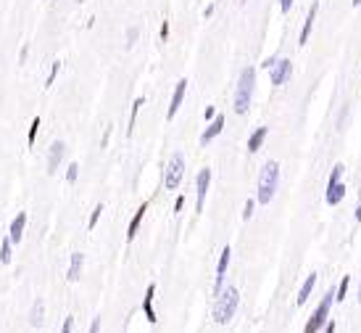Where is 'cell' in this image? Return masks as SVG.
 I'll return each mask as SVG.
<instances>
[{
	"label": "cell",
	"mask_w": 361,
	"mask_h": 333,
	"mask_svg": "<svg viewBox=\"0 0 361 333\" xmlns=\"http://www.w3.org/2000/svg\"><path fill=\"white\" fill-rule=\"evenodd\" d=\"M145 212H148V204H140V209L135 212V217H132V222H130V227H127V241H132V238L137 235V227H140V222H143V217H145Z\"/></svg>",
	"instance_id": "cell-17"
},
{
	"label": "cell",
	"mask_w": 361,
	"mask_h": 333,
	"mask_svg": "<svg viewBox=\"0 0 361 333\" xmlns=\"http://www.w3.org/2000/svg\"><path fill=\"white\" fill-rule=\"evenodd\" d=\"M137 37H140V29H137V27L127 29V48H132V45L137 42Z\"/></svg>",
	"instance_id": "cell-25"
},
{
	"label": "cell",
	"mask_w": 361,
	"mask_h": 333,
	"mask_svg": "<svg viewBox=\"0 0 361 333\" xmlns=\"http://www.w3.org/2000/svg\"><path fill=\"white\" fill-rule=\"evenodd\" d=\"M229 257H232V249L224 246L222 254H219V265H216V283H214V296L222 294V283H224V272L229 267Z\"/></svg>",
	"instance_id": "cell-8"
},
{
	"label": "cell",
	"mask_w": 361,
	"mask_h": 333,
	"mask_svg": "<svg viewBox=\"0 0 361 333\" xmlns=\"http://www.w3.org/2000/svg\"><path fill=\"white\" fill-rule=\"evenodd\" d=\"M353 6H361V0H353Z\"/></svg>",
	"instance_id": "cell-39"
},
{
	"label": "cell",
	"mask_w": 361,
	"mask_h": 333,
	"mask_svg": "<svg viewBox=\"0 0 361 333\" xmlns=\"http://www.w3.org/2000/svg\"><path fill=\"white\" fill-rule=\"evenodd\" d=\"M277 185H279V164L266 162L264 169L259 172V193H256L259 204H269L277 193Z\"/></svg>",
	"instance_id": "cell-2"
},
{
	"label": "cell",
	"mask_w": 361,
	"mask_h": 333,
	"mask_svg": "<svg viewBox=\"0 0 361 333\" xmlns=\"http://www.w3.org/2000/svg\"><path fill=\"white\" fill-rule=\"evenodd\" d=\"M182 204H185V199L179 196V199H177V204H174V212H179V209H182Z\"/></svg>",
	"instance_id": "cell-37"
},
{
	"label": "cell",
	"mask_w": 361,
	"mask_h": 333,
	"mask_svg": "<svg viewBox=\"0 0 361 333\" xmlns=\"http://www.w3.org/2000/svg\"><path fill=\"white\" fill-rule=\"evenodd\" d=\"M332 299H335V291H327V294H324V299L319 302V307H317V309H314V315H311V320L306 323L304 333H319V328H322V325H327Z\"/></svg>",
	"instance_id": "cell-4"
},
{
	"label": "cell",
	"mask_w": 361,
	"mask_h": 333,
	"mask_svg": "<svg viewBox=\"0 0 361 333\" xmlns=\"http://www.w3.org/2000/svg\"><path fill=\"white\" fill-rule=\"evenodd\" d=\"M166 37H169V21L161 24V40H166Z\"/></svg>",
	"instance_id": "cell-34"
},
{
	"label": "cell",
	"mask_w": 361,
	"mask_h": 333,
	"mask_svg": "<svg viewBox=\"0 0 361 333\" xmlns=\"http://www.w3.org/2000/svg\"><path fill=\"white\" fill-rule=\"evenodd\" d=\"M279 8H282V11H285V14H287V11H290V8H293V0H279Z\"/></svg>",
	"instance_id": "cell-33"
},
{
	"label": "cell",
	"mask_w": 361,
	"mask_h": 333,
	"mask_svg": "<svg viewBox=\"0 0 361 333\" xmlns=\"http://www.w3.org/2000/svg\"><path fill=\"white\" fill-rule=\"evenodd\" d=\"M87 333H100V317L92 320V325H90V330H87Z\"/></svg>",
	"instance_id": "cell-31"
},
{
	"label": "cell",
	"mask_w": 361,
	"mask_h": 333,
	"mask_svg": "<svg viewBox=\"0 0 361 333\" xmlns=\"http://www.w3.org/2000/svg\"><path fill=\"white\" fill-rule=\"evenodd\" d=\"M58 72H61V61H55V64H53V69H50V74H48V82H45V87H50V85L55 82Z\"/></svg>",
	"instance_id": "cell-27"
},
{
	"label": "cell",
	"mask_w": 361,
	"mask_h": 333,
	"mask_svg": "<svg viewBox=\"0 0 361 333\" xmlns=\"http://www.w3.org/2000/svg\"><path fill=\"white\" fill-rule=\"evenodd\" d=\"M42 323H45V302L37 299L34 307H32V312H29V325L32 328H42Z\"/></svg>",
	"instance_id": "cell-16"
},
{
	"label": "cell",
	"mask_w": 361,
	"mask_h": 333,
	"mask_svg": "<svg viewBox=\"0 0 361 333\" xmlns=\"http://www.w3.org/2000/svg\"><path fill=\"white\" fill-rule=\"evenodd\" d=\"M103 212H106V206H103V204H98V206H95V212L90 214V222H87V227H90V230L98 225V220H100V214H103Z\"/></svg>",
	"instance_id": "cell-24"
},
{
	"label": "cell",
	"mask_w": 361,
	"mask_h": 333,
	"mask_svg": "<svg viewBox=\"0 0 361 333\" xmlns=\"http://www.w3.org/2000/svg\"><path fill=\"white\" fill-rule=\"evenodd\" d=\"M203 117H206V119H214V117H216V109H214V106H206Z\"/></svg>",
	"instance_id": "cell-32"
},
{
	"label": "cell",
	"mask_w": 361,
	"mask_h": 333,
	"mask_svg": "<svg viewBox=\"0 0 361 333\" xmlns=\"http://www.w3.org/2000/svg\"><path fill=\"white\" fill-rule=\"evenodd\" d=\"M358 302H361V286H358Z\"/></svg>",
	"instance_id": "cell-40"
},
{
	"label": "cell",
	"mask_w": 361,
	"mask_h": 333,
	"mask_svg": "<svg viewBox=\"0 0 361 333\" xmlns=\"http://www.w3.org/2000/svg\"><path fill=\"white\" fill-rule=\"evenodd\" d=\"M185 90H188V79H179V82H177V87H174L171 103H169V114H166L169 119H174V114L179 111V106H182V98H185Z\"/></svg>",
	"instance_id": "cell-11"
},
{
	"label": "cell",
	"mask_w": 361,
	"mask_h": 333,
	"mask_svg": "<svg viewBox=\"0 0 361 333\" xmlns=\"http://www.w3.org/2000/svg\"><path fill=\"white\" fill-rule=\"evenodd\" d=\"M317 11H319V3H311L309 16H306V21H304V29H300V45H306V42H309L311 27H314V21H317Z\"/></svg>",
	"instance_id": "cell-14"
},
{
	"label": "cell",
	"mask_w": 361,
	"mask_h": 333,
	"mask_svg": "<svg viewBox=\"0 0 361 333\" xmlns=\"http://www.w3.org/2000/svg\"><path fill=\"white\" fill-rule=\"evenodd\" d=\"M77 175H79V164H69V169H66V180H69V182H74V180H77Z\"/></svg>",
	"instance_id": "cell-28"
},
{
	"label": "cell",
	"mask_w": 361,
	"mask_h": 333,
	"mask_svg": "<svg viewBox=\"0 0 361 333\" xmlns=\"http://www.w3.org/2000/svg\"><path fill=\"white\" fill-rule=\"evenodd\" d=\"M237 304H240V291L235 286L222 289V294L216 296V307H214V320L219 325H227L232 317L237 315Z\"/></svg>",
	"instance_id": "cell-1"
},
{
	"label": "cell",
	"mask_w": 361,
	"mask_h": 333,
	"mask_svg": "<svg viewBox=\"0 0 361 333\" xmlns=\"http://www.w3.org/2000/svg\"><path fill=\"white\" fill-rule=\"evenodd\" d=\"M266 132H269L266 127H259V130H253V135L248 137V151H251V154H256V151H259V148H261V143L266 140Z\"/></svg>",
	"instance_id": "cell-19"
},
{
	"label": "cell",
	"mask_w": 361,
	"mask_h": 333,
	"mask_svg": "<svg viewBox=\"0 0 361 333\" xmlns=\"http://www.w3.org/2000/svg\"><path fill=\"white\" fill-rule=\"evenodd\" d=\"M24 225H27V212H19L16 217H14V222H11V241H21V235H24Z\"/></svg>",
	"instance_id": "cell-15"
},
{
	"label": "cell",
	"mask_w": 361,
	"mask_h": 333,
	"mask_svg": "<svg viewBox=\"0 0 361 333\" xmlns=\"http://www.w3.org/2000/svg\"><path fill=\"white\" fill-rule=\"evenodd\" d=\"M145 103V98L140 96V98H135V103H132V114H130V130H127V135H132V130H135V119H137V111H140V106Z\"/></svg>",
	"instance_id": "cell-21"
},
{
	"label": "cell",
	"mask_w": 361,
	"mask_h": 333,
	"mask_svg": "<svg viewBox=\"0 0 361 333\" xmlns=\"http://www.w3.org/2000/svg\"><path fill=\"white\" fill-rule=\"evenodd\" d=\"M64 154H66V146L61 140H55L50 146V154H48V175H53V172L58 169V164L64 162Z\"/></svg>",
	"instance_id": "cell-10"
},
{
	"label": "cell",
	"mask_w": 361,
	"mask_h": 333,
	"mask_svg": "<svg viewBox=\"0 0 361 333\" xmlns=\"http://www.w3.org/2000/svg\"><path fill=\"white\" fill-rule=\"evenodd\" d=\"M182 175H185V156L182 154H174L169 159L166 169H164V185H166V191H177L179 182H182Z\"/></svg>",
	"instance_id": "cell-5"
},
{
	"label": "cell",
	"mask_w": 361,
	"mask_h": 333,
	"mask_svg": "<svg viewBox=\"0 0 361 333\" xmlns=\"http://www.w3.org/2000/svg\"><path fill=\"white\" fill-rule=\"evenodd\" d=\"M356 220L361 222V201H358V206H356Z\"/></svg>",
	"instance_id": "cell-38"
},
{
	"label": "cell",
	"mask_w": 361,
	"mask_h": 333,
	"mask_svg": "<svg viewBox=\"0 0 361 333\" xmlns=\"http://www.w3.org/2000/svg\"><path fill=\"white\" fill-rule=\"evenodd\" d=\"M348 286H351V278H348V275H345V278L340 280V286H337V291H335V299H337V302H343V299H345V294H348Z\"/></svg>",
	"instance_id": "cell-23"
},
{
	"label": "cell",
	"mask_w": 361,
	"mask_h": 333,
	"mask_svg": "<svg viewBox=\"0 0 361 333\" xmlns=\"http://www.w3.org/2000/svg\"><path fill=\"white\" fill-rule=\"evenodd\" d=\"M72 328H74V317L69 315V317L64 320V325H61V333H72Z\"/></svg>",
	"instance_id": "cell-30"
},
{
	"label": "cell",
	"mask_w": 361,
	"mask_h": 333,
	"mask_svg": "<svg viewBox=\"0 0 361 333\" xmlns=\"http://www.w3.org/2000/svg\"><path fill=\"white\" fill-rule=\"evenodd\" d=\"M37 130H40V117H34V119H32V127H29V135H27L29 146L34 143V137H37Z\"/></svg>",
	"instance_id": "cell-26"
},
{
	"label": "cell",
	"mask_w": 361,
	"mask_h": 333,
	"mask_svg": "<svg viewBox=\"0 0 361 333\" xmlns=\"http://www.w3.org/2000/svg\"><path fill=\"white\" fill-rule=\"evenodd\" d=\"M11 244H14L11 238H3V244H0V262H3V265L11 262Z\"/></svg>",
	"instance_id": "cell-22"
},
{
	"label": "cell",
	"mask_w": 361,
	"mask_h": 333,
	"mask_svg": "<svg viewBox=\"0 0 361 333\" xmlns=\"http://www.w3.org/2000/svg\"><path fill=\"white\" fill-rule=\"evenodd\" d=\"M253 87H256V69L246 66L240 72L237 79V90H235V111L237 114H246L251 106V98H253Z\"/></svg>",
	"instance_id": "cell-3"
},
{
	"label": "cell",
	"mask_w": 361,
	"mask_h": 333,
	"mask_svg": "<svg viewBox=\"0 0 361 333\" xmlns=\"http://www.w3.org/2000/svg\"><path fill=\"white\" fill-rule=\"evenodd\" d=\"M82 265H85V254H82V251H74V254H72V262H69V272H66L69 283H77V280H79Z\"/></svg>",
	"instance_id": "cell-12"
},
{
	"label": "cell",
	"mask_w": 361,
	"mask_h": 333,
	"mask_svg": "<svg viewBox=\"0 0 361 333\" xmlns=\"http://www.w3.org/2000/svg\"><path fill=\"white\" fill-rule=\"evenodd\" d=\"M208 185H211V169H201V172H198V180H195V193H198V204H195V209H198V212H201V209H203V204H206Z\"/></svg>",
	"instance_id": "cell-7"
},
{
	"label": "cell",
	"mask_w": 361,
	"mask_h": 333,
	"mask_svg": "<svg viewBox=\"0 0 361 333\" xmlns=\"http://www.w3.org/2000/svg\"><path fill=\"white\" fill-rule=\"evenodd\" d=\"M290 74H293V61H290V59H279V61L269 69V77H272V85H274V87L285 85L287 79H290Z\"/></svg>",
	"instance_id": "cell-6"
},
{
	"label": "cell",
	"mask_w": 361,
	"mask_h": 333,
	"mask_svg": "<svg viewBox=\"0 0 361 333\" xmlns=\"http://www.w3.org/2000/svg\"><path fill=\"white\" fill-rule=\"evenodd\" d=\"M277 61H279V59H277V56H272V59H266V61H264L261 66H264V69H272V66H274Z\"/></svg>",
	"instance_id": "cell-35"
},
{
	"label": "cell",
	"mask_w": 361,
	"mask_h": 333,
	"mask_svg": "<svg viewBox=\"0 0 361 333\" xmlns=\"http://www.w3.org/2000/svg\"><path fill=\"white\" fill-rule=\"evenodd\" d=\"M153 296H156V283H150L145 289V299H143V309H145V320L148 323H156V312H153Z\"/></svg>",
	"instance_id": "cell-13"
},
{
	"label": "cell",
	"mask_w": 361,
	"mask_h": 333,
	"mask_svg": "<svg viewBox=\"0 0 361 333\" xmlns=\"http://www.w3.org/2000/svg\"><path fill=\"white\" fill-rule=\"evenodd\" d=\"M324 333H335V320H330V323L324 325Z\"/></svg>",
	"instance_id": "cell-36"
},
{
	"label": "cell",
	"mask_w": 361,
	"mask_h": 333,
	"mask_svg": "<svg viewBox=\"0 0 361 333\" xmlns=\"http://www.w3.org/2000/svg\"><path fill=\"white\" fill-rule=\"evenodd\" d=\"M345 199V185L343 182H335V185H327V204L335 206Z\"/></svg>",
	"instance_id": "cell-18"
},
{
	"label": "cell",
	"mask_w": 361,
	"mask_h": 333,
	"mask_svg": "<svg viewBox=\"0 0 361 333\" xmlns=\"http://www.w3.org/2000/svg\"><path fill=\"white\" fill-rule=\"evenodd\" d=\"M222 130H224V114H216V119H214L211 124H208L206 130H203V135H201V143H203V146H208V143L214 140V137H219V135H222Z\"/></svg>",
	"instance_id": "cell-9"
},
{
	"label": "cell",
	"mask_w": 361,
	"mask_h": 333,
	"mask_svg": "<svg viewBox=\"0 0 361 333\" xmlns=\"http://www.w3.org/2000/svg\"><path fill=\"white\" fill-rule=\"evenodd\" d=\"M253 206H256V201L248 199L246 201V209H243V220H251V217H253Z\"/></svg>",
	"instance_id": "cell-29"
},
{
	"label": "cell",
	"mask_w": 361,
	"mask_h": 333,
	"mask_svg": "<svg viewBox=\"0 0 361 333\" xmlns=\"http://www.w3.org/2000/svg\"><path fill=\"white\" fill-rule=\"evenodd\" d=\"M314 286H317V275H309V278H306V283L304 286H300V291H298V304H306L309 302V294L314 291Z\"/></svg>",
	"instance_id": "cell-20"
}]
</instances>
